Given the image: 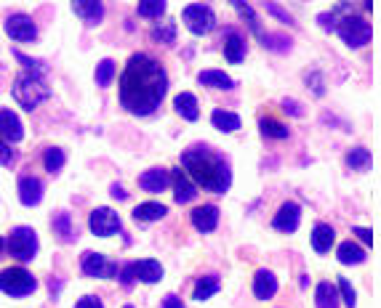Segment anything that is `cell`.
<instances>
[{"mask_svg":"<svg viewBox=\"0 0 381 308\" xmlns=\"http://www.w3.org/2000/svg\"><path fill=\"white\" fill-rule=\"evenodd\" d=\"M166 90L168 74L160 67V61H155L147 54H134L128 59L120 77V104L125 106V112L137 117L153 115L166 99Z\"/></svg>","mask_w":381,"mask_h":308,"instance_id":"1","label":"cell"},{"mask_svg":"<svg viewBox=\"0 0 381 308\" xmlns=\"http://www.w3.org/2000/svg\"><path fill=\"white\" fill-rule=\"evenodd\" d=\"M182 165L187 176L195 181V186H203L205 191H216L224 194L232 184V173L229 165L224 162L221 154H216L208 147H192L182 152Z\"/></svg>","mask_w":381,"mask_h":308,"instance_id":"2","label":"cell"},{"mask_svg":"<svg viewBox=\"0 0 381 308\" xmlns=\"http://www.w3.org/2000/svg\"><path fill=\"white\" fill-rule=\"evenodd\" d=\"M48 96H51V88L43 83V77H40V74L22 72L14 80V99L22 104L27 112H32V109H35L40 102H46Z\"/></svg>","mask_w":381,"mask_h":308,"instance_id":"3","label":"cell"},{"mask_svg":"<svg viewBox=\"0 0 381 308\" xmlns=\"http://www.w3.org/2000/svg\"><path fill=\"white\" fill-rule=\"evenodd\" d=\"M334 30L339 32V38L350 45V48H363V45L371 43V38H373V27L368 24L363 16H344V19H339V22H336V16H334Z\"/></svg>","mask_w":381,"mask_h":308,"instance_id":"4","label":"cell"},{"mask_svg":"<svg viewBox=\"0 0 381 308\" xmlns=\"http://www.w3.org/2000/svg\"><path fill=\"white\" fill-rule=\"evenodd\" d=\"M38 290V282L27 268H3L0 271V293L11 295V298H24Z\"/></svg>","mask_w":381,"mask_h":308,"instance_id":"5","label":"cell"},{"mask_svg":"<svg viewBox=\"0 0 381 308\" xmlns=\"http://www.w3.org/2000/svg\"><path fill=\"white\" fill-rule=\"evenodd\" d=\"M118 274H120V282L128 287L131 282H144V284H155V282H160L163 279V266L153 261V258H147V261H134V264H125L118 268Z\"/></svg>","mask_w":381,"mask_h":308,"instance_id":"6","label":"cell"},{"mask_svg":"<svg viewBox=\"0 0 381 308\" xmlns=\"http://www.w3.org/2000/svg\"><path fill=\"white\" fill-rule=\"evenodd\" d=\"M8 252L16 261H32L38 252V234L30 226H16L11 236H8Z\"/></svg>","mask_w":381,"mask_h":308,"instance_id":"7","label":"cell"},{"mask_svg":"<svg viewBox=\"0 0 381 308\" xmlns=\"http://www.w3.org/2000/svg\"><path fill=\"white\" fill-rule=\"evenodd\" d=\"M182 22L187 24V30L192 32V35H208L216 27V14L211 11V6L195 3V6L184 8Z\"/></svg>","mask_w":381,"mask_h":308,"instance_id":"8","label":"cell"},{"mask_svg":"<svg viewBox=\"0 0 381 308\" xmlns=\"http://www.w3.org/2000/svg\"><path fill=\"white\" fill-rule=\"evenodd\" d=\"M80 268L86 277H99V279H112L118 277V264L107 261L102 252H83V261H80Z\"/></svg>","mask_w":381,"mask_h":308,"instance_id":"9","label":"cell"},{"mask_svg":"<svg viewBox=\"0 0 381 308\" xmlns=\"http://www.w3.org/2000/svg\"><path fill=\"white\" fill-rule=\"evenodd\" d=\"M88 226L96 236H112L120 232V216L109 207H96L88 216Z\"/></svg>","mask_w":381,"mask_h":308,"instance_id":"10","label":"cell"},{"mask_svg":"<svg viewBox=\"0 0 381 308\" xmlns=\"http://www.w3.org/2000/svg\"><path fill=\"white\" fill-rule=\"evenodd\" d=\"M6 35L16 43H32L38 38V27L27 14H14L6 22Z\"/></svg>","mask_w":381,"mask_h":308,"instance_id":"11","label":"cell"},{"mask_svg":"<svg viewBox=\"0 0 381 308\" xmlns=\"http://www.w3.org/2000/svg\"><path fill=\"white\" fill-rule=\"evenodd\" d=\"M299 223H302V207L296 205V202H283L280 210L274 213L272 229L283 232V234H293L299 229Z\"/></svg>","mask_w":381,"mask_h":308,"instance_id":"12","label":"cell"},{"mask_svg":"<svg viewBox=\"0 0 381 308\" xmlns=\"http://www.w3.org/2000/svg\"><path fill=\"white\" fill-rule=\"evenodd\" d=\"M171 181H173V200L179 202V205H189L195 197H198V186H195V181L184 173L182 168H173L171 170Z\"/></svg>","mask_w":381,"mask_h":308,"instance_id":"13","label":"cell"},{"mask_svg":"<svg viewBox=\"0 0 381 308\" xmlns=\"http://www.w3.org/2000/svg\"><path fill=\"white\" fill-rule=\"evenodd\" d=\"M43 200V181L35 176H22L19 178V202L24 207L40 205Z\"/></svg>","mask_w":381,"mask_h":308,"instance_id":"14","label":"cell"},{"mask_svg":"<svg viewBox=\"0 0 381 308\" xmlns=\"http://www.w3.org/2000/svg\"><path fill=\"white\" fill-rule=\"evenodd\" d=\"M0 138L6 144H19L24 138V128L22 120L16 117L11 109H0Z\"/></svg>","mask_w":381,"mask_h":308,"instance_id":"15","label":"cell"},{"mask_svg":"<svg viewBox=\"0 0 381 308\" xmlns=\"http://www.w3.org/2000/svg\"><path fill=\"white\" fill-rule=\"evenodd\" d=\"M72 11H75L88 27L99 24L104 19V3L102 0H72Z\"/></svg>","mask_w":381,"mask_h":308,"instance_id":"16","label":"cell"},{"mask_svg":"<svg viewBox=\"0 0 381 308\" xmlns=\"http://www.w3.org/2000/svg\"><path fill=\"white\" fill-rule=\"evenodd\" d=\"M192 226H195L198 232H203V234L214 232L216 226H219V207L216 205L195 207V210H192Z\"/></svg>","mask_w":381,"mask_h":308,"instance_id":"17","label":"cell"},{"mask_svg":"<svg viewBox=\"0 0 381 308\" xmlns=\"http://www.w3.org/2000/svg\"><path fill=\"white\" fill-rule=\"evenodd\" d=\"M168 184H171V176H168V170H163V168H153V170H144V173L139 176V186H141L144 191H150V194L166 191Z\"/></svg>","mask_w":381,"mask_h":308,"instance_id":"18","label":"cell"},{"mask_svg":"<svg viewBox=\"0 0 381 308\" xmlns=\"http://www.w3.org/2000/svg\"><path fill=\"white\" fill-rule=\"evenodd\" d=\"M274 293H277V277L267 268H259L254 277V295L261 300H270V298H274Z\"/></svg>","mask_w":381,"mask_h":308,"instance_id":"19","label":"cell"},{"mask_svg":"<svg viewBox=\"0 0 381 308\" xmlns=\"http://www.w3.org/2000/svg\"><path fill=\"white\" fill-rule=\"evenodd\" d=\"M224 56H227L229 64H240L245 59V40L240 38V32H224Z\"/></svg>","mask_w":381,"mask_h":308,"instance_id":"20","label":"cell"},{"mask_svg":"<svg viewBox=\"0 0 381 308\" xmlns=\"http://www.w3.org/2000/svg\"><path fill=\"white\" fill-rule=\"evenodd\" d=\"M173 109H176V115H182L184 120H189V122H195L200 117V106H198V99L192 96V93H179L176 99H173Z\"/></svg>","mask_w":381,"mask_h":308,"instance_id":"21","label":"cell"},{"mask_svg":"<svg viewBox=\"0 0 381 308\" xmlns=\"http://www.w3.org/2000/svg\"><path fill=\"white\" fill-rule=\"evenodd\" d=\"M336 258H339V264L344 266H357L366 261V250L360 248V245H355V242H341L339 250H336Z\"/></svg>","mask_w":381,"mask_h":308,"instance_id":"22","label":"cell"},{"mask_svg":"<svg viewBox=\"0 0 381 308\" xmlns=\"http://www.w3.org/2000/svg\"><path fill=\"white\" fill-rule=\"evenodd\" d=\"M200 86H208V88H219V90H232L235 88V80L224 74L221 70H205V72L198 74Z\"/></svg>","mask_w":381,"mask_h":308,"instance_id":"23","label":"cell"},{"mask_svg":"<svg viewBox=\"0 0 381 308\" xmlns=\"http://www.w3.org/2000/svg\"><path fill=\"white\" fill-rule=\"evenodd\" d=\"M334 239H336V232L328 223H318V226L312 229V248H315V252H320V255L334 248Z\"/></svg>","mask_w":381,"mask_h":308,"instance_id":"24","label":"cell"},{"mask_svg":"<svg viewBox=\"0 0 381 308\" xmlns=\"http://www.w3.org/2000/svg\"><path fill=\"white\" fill-rule=\"evenodd\" d=\"M51 226H54V234H59L61 242H72V239L77 236L75 223H72V218H70V213H64V210L51 218Z\"/></svg>","mask_w":381,"mask_h":308,"instance_id":"25","label":"cell"},{"mask_svg":"<svg viewBox=\"0 0 381 308\" xmlns=\"http://www.w3.org/2000/svg\"><path fill=\"white\" fill-rule=\"evenodd\" d=\"M168 207L160 205V202H144V205H139L134 210V220L137 223H153V220H160L166 218Z\"/></svg>","mask_w":381,"mask_h":308,"instance_id":"26","label":"cell"},{"mask_svg":"<svg viewBox=\"0 0 381 308\" xmlns=\"http://www.w3.org/2000/svg\"><path fill=\"white\" fill-rule=\"evenodd\" d=\"M315 306L318 308H339V290L331 282H320L315 290Z\"/></svg>","mask_w":381,"mask_h":308,"instance_id":"27","label":"cell"},{"mask_svg":"<svg viewBox=\"0 0 381 308\" xmlns=\"http://www.w3.org/2000/svg\"><path fill=\"white\" fill-rule=\"evenodd\" d=\"M219 287H221L219 277H216V274H205V277L198 279V284H195V293H192V298H195V300H208L211 295L219 293Z\"/></svg>","mask_w":381,"mask_h":308,"instance_id":"28","label":"cell"},{"mask_svg":"<svg viewBox=\"0 0 381 308\" xmlns=\"http://www.w3.org/2000/svg\"><path fill=\"white\" fill-rule=\"evenodd\" d=\"M232 6H235V11L240 14V19H245L248 22V27H251V32L254 35H259V38H264V32H261V24H259V16H256V11L245 3V0H229Z\"/></svg>","mask_w":381,"mask_h":308,"instance_id":"29","label":"cell"},{"mask_svg":"<svg viewBox=\"0 0 381 308\" xmlns=\"http://www.w3.org/2000/svg\"><path fill=\"white\" fill-rule=\"evenodd\" d=\"M211 122H214V128L224 133H232L240 128V117L235 115V112H224V109H216L214 115H211Z\"/></svg>","mask_w":381,"mask_h":308,"instance_id":"30","label":"cell"},{"mask_svg":"<svg viewBox=\"0 0 381 308\" xmlns=\"http://www.w3.org/2000/svg\"><path fill=\"white\" fill-rule=\"evenodd\" d=\"M371 162H373V157H371V152L363 147L352 149L350 154H347V168H352V170H368Z\"/></svg>","mask_w":381,"mask_h":308,"instance_id":"31","label":"cell"},{"mask_svg":"<svg viewBox=\"0 0 381 308\" xmlns=\"http://www.w3.org/2000/svg\"><path fill=\"white\" fill-rule=\"evenodd\" d=\"M163 14H166V0H139L141 19H160Z\"/></svg>","mask_w":381,"mask_h":308,"instance_id":"32","label":"cell"},{"mask_svg":"<svg viewBox=\"0 0 381 308\" xmlns=\"http://www.w3.org/2000/svg\"><path fill=\"white\" fill-rule=\"evenodd\" d=\"M64 162H67V157H64V152L56 147L46 149V154H43V165H46L48 173H59L61 168H64Z\"/></svg>","mask_w":381,"mask_h":308,"instance_id":"33","label":"cell"},{"mask_svg":"<svg viewBox=\"0 0 381 308\" xmlns=\"http://www.w3.org/2000/svg\"><path fill=\"white\" fill-rule=\"evenodd\" d=\"M259 125H261V133L270 136V138H288V125H283V122H277V120L264 117Z\"/></svg>","mask_w":381,"mask_h":308,"instance_id":"34","label":"cell"},{"mask_svg":"<svg viewBox=\"0 0 381 308\" xmlns=\"http://www.w3.org/2000/svg\"><path fill=\"white\" fill-rule=\"evenodd\" d=\"M112 77H115V61L112 59L99 61V64H96V86L107 88L109 83H112Z\"/></svg>","mask_w":381,"mask_h":308,"instance_id":"35","label":"cell"},{"mask_svg":"<svg viewBox=\"0 0 381 308\" xmlns=\"http://www.w3.org/2000/svg\"><path fill=\"white\" fill-rule=\"evenodd\" d=\"M150 35H153L155 43H173V40H176V24H173V22H163V24L155 27Z\"/></svg>","mask_w":381,"mask_h":308,"instance_id":"36","label":"cell"},{"mask_svg":"<svg viewBox=\"0 0 381 308\" xmlns=\"http://www.w3.org/2000/svg\"><path fill=\"white\" fill-rule=\"evenodd\" d=\"M336 290H339V300H344L350 308H355L357 303V295H355V287L350 284V279H339V284H336Z\"/></svg>","mask_w":381,"mask_h":308,"instance_id":"37","label":"cell"},{"mask_svg":"<svg viewBox=\"0 0 381 308\" xmlns=\"http://www.w3.org/2000/svg\"><path fill=\"white\" fill-rule=\"evenodd\" d=\"M267 48H272V51H288L290 48V40L288 38H283V35H264L261 38Z\"/></svg>","mask_w":381,"mask_h":308,"instance_id":"38","label":"cell"},{"mask_svg":"<svg viewBox=\"0 0 381 308\" xmlns=\"http://www.w3.org/2000/svg\"><path fill=\"white\" fill-rule=\"evenodd\" d=\"M14 56H16L19 61H22V67H24L27 72H35V74H43V72H46L43 61H35V59H30V56H24V54H19V51H16Z\"/></svg>","mask_w":381,"mask_h":308,"instance_id":"39","label":"cell"},{"mask_svg":"<svg viewBox=\"0 0 381 308\" xmlns=\"http://www.w3.org/2000/svg\"><path fill=\"white\" fill-rule=\"evenodd\" d=\"M16 162V154H14V149L8 147L3 138H0V165H6V168H11Z\"/></svg>","mask_w":381,"mask_h":308,"instance_id":"40","label":"cell"},{"mask_svg":"<svg viewBox=\"0 0 381 308\" xmlns=\"http://www.w3.org/2000/svg\"><path fill=\"white\" fill-rule=\"evenodd\" d=\"M267 14H272V16H277L280 22H286V24H293V19H290V14L288 11H283L280 6H274L272 0H267Z\"/></svg>","mask_w":381,"mask_h":308,"instance_id":"41","label":"cell"},{"mask_svg":"<svg viewBox=\"0 0 381 308\" xmlns=\"http://www.w3.org/2000/svg\"><path fill=\"white\" fill-rule=\"evenodd\" d=\"M352 234L357 236V239H360L363 245H368V248L373 245V232H371V229H360V226H352Z\"/></svg>","mask_w":381,"mask_h":308,"instance_id":"42","label":"cell"},{"mask_svg":"<svg viewBox=\"0 0 381 308\" xmlns=\"http://www.w3.org/2000/svg\"><path fill=\"white\" fill-rule=\"evenodd\" d=\"M75 308H104V306H102V300H99V298L86 295V298H80V300H77Z\"/></svg>","mask_w":381,"mask_h":308,"instance_id":"43","label":"cell"},{"mask_svg":"<svg viewBox=\"0 0 381 308\" xmlns=\"http://www.w3.org/2000/svg\"><path fill=\"white\" fill-rule=\"evenodd\" d=\"M160 308H184V303H182V298H176V295H166Z\"/></svg>","mask_w":381,"mask_h":308,"instance_id":"44","label":"cell"},{"mask_svg":"<svg viewBox=\"0 0 381 308\" xmlns=\"http://www.w3.org/2000/svg\"><path fill=\"white\" fill-rule=\"evenodd\" d=\"M283 109L290 112V115H296V117H302V106H299V102H293V99H286V102H283Z\"/></svg>","mask_w":381,"mask_h":308,"instance_id":"45","label":"cell"},{"mask_svg":"<svg viewBox=\"0 0 381 308\" xmlns=\"http://www.w3.org/2000/svg\"><path fill=\"white\" fill-rule=\"evenodd\" d=\"M312 90H315V96H322L325 88H322V77L318 72H312Z\"/></svg>","mask_w":381,"mask_h":308,"instance_id":"46","label":"cell"},{"mask_svg":"<svg viewBox=\"0 0 381 308\" xmlns=\"http://www.w3.org/2000/svg\"><path fill=\"white\" fill-rule=\"evenodd\" d=\"M109 191H112V197H115V200H125V197H128V191L123 189V186H118V184H115Z\"/></svg>","mask_w":381,"mask_h":308,"instance_id":"47","label":"cell"},{"mask_svg":"<svg viewBox=\"0 0 381 308\" xmlns=\"http://www.w3.org/2000/svg\"><path fill=\"white\" fill-rule=\"evenodd\" d=\"M0 250H3V239H0Z\"/></svg>","mask_w":381,"mask_h":308,"instance_id":"48","label":"cell"},{"mask_svg":"<svg viewBox=\"0 0 381 308\" xmlns=\"http://www.w3.org/2000/svg\"><path fill=\"white\" fill-rule=\"evenodd\" d=\"M123 308H134V306H123Z\"/></svg>","mask_w":381,"mask_h":308,"instance_id":"49","label":"cell"}]
</instances>
